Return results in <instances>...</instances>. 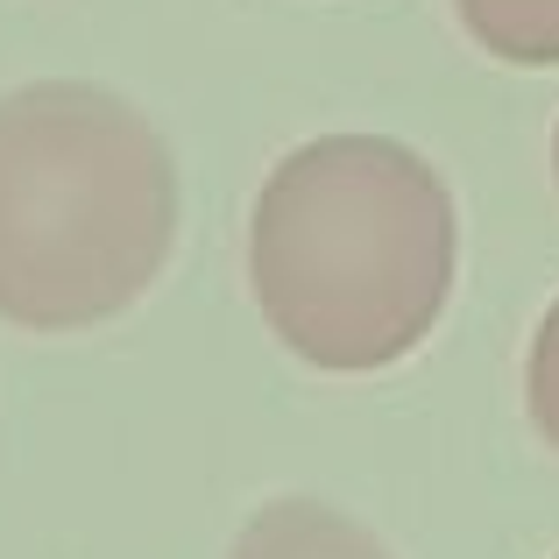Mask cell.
<instances>
[{
    "instance_id": "1",
    "label": "cell",
    "mask_w": 559,
    "mask_h": 559,
    "mask_svg": "<svg viewBox=\"0 0 559 559\" xmlns=\"http://www.w3.org/2000/svg\"><path fill=\"white\" fill-rule=\"evenodd\" d=\"M453 276V191L418 150L390 135L298 142L255 191L248 290L305 369H396L439 326Z\"/></svg>"
},
{
    "instance_id": "2",
    "label": "cell",
    "mask_w": 559,
    "mask_h": 559,
    "mask_svg": "<svg viewBox=\"0 0 559 559\" xmlns=\"http://www.w3.org/2000/svg\"><path fill=\"white\" fill-rule=\"evenodd\" d=\"M178 241L164 128L85 79L0 93V319L85 333L121 319Z\"/></svg>"
},
{
    "instance_id": "3",
    "label": "cell",
    "mask_w": 559,
    "mask_h": 559,
    "mask_svg": "<svg viewBox=\"0 0 559 559\" xmlns=\"http://www.w3.org/2000/svg\"><path fill=\"white\" fill-rule=\"evenodd\" d=\"M227 559H390V552L347 510L319 503V496H276L234 532Z\"/></svg>"
},
{
    "instance_id": "4",
    "label": "cell",
    "mask_w": 559,
    "mask_h": 559,
    "mask_svg": "<svg viewBox=\"0 0 559 559\" xmlns=\"http://www.w3.org/2000/svg\"><path fill=\"white\" fill-rule=\"evenodd\" d=\"M453 14L503 64H524V71L559 64V0H453Z\"/></svg>"
},
{
    "instance_id": "5",
    "label": "cell",
    "mask_w": 559,
    "mask_h": 559,
    "mask_svg": "<svg viewBox=\"0 0 559 559\" xmlns=\"http://www.w3.org/2000/svg\"><path fill=\"white\" fill-rule=\"evenodd\" d=\"M524 411H532L538 439L559 453V298L546 305L532 333V355H524Z\"/></svg>"
},
{
    "instance_id": "6",
    "label": "cell",
    "mask_w": 559,
    "mask_h": 559,
    "mask_svg": "<svg viewBox=\"0 0 559 559\" xmlns=\"http://www.w3.org/2000/svg\"><path fill=\"white\" fill-rule=\"evenodd\" d=\"M552 178H559V128H552Z\"/></svg>"
}]
</instances>
